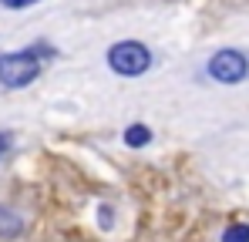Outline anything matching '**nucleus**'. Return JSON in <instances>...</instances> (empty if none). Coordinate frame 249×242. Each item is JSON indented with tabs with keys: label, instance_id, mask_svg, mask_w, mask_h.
<instances>
[{
	"label": "nucleus",
	"instance_id": "obj_1",
	"mask_svg": "<svg viewBox=\"0 0 249 242\" xmlns=\"http://www.w3.org/2000/svg\"><path fill=\"white\" fill-rule=\"evenodd\" d=\"M57 51L51 44H34L27 51H10V54H0V84L3 87H31L34 81L41 78L44 61H51Z\"/></svg>",
	"mask_w": 249,
	"mask_h": 242
},
{
	"label": "nucleus",
	"instance_id": "obj_2",
	"mask_svg": "<svg viewBox=\"0 0 249 242\" xmlns=\"http://www.w3.org/2000/svg\"><path fill=\"white\" fill-rule=\"evenodd\" d=\"M108 68L122 78H138L152 68V51L142 40H118L108 47Z\"/></svg>",
	"mask_w": 249,
	"mask_h": 242
},
{
	"label": "nucleus",
	"instance_id": "obj_3",
	"mask_svg": "<svg viewBox=\"0 0 249 242\" xmlns=\"http://www.w3.org/2000/svg\"><path fill=\"white\" fill-rule=\"evenodd\" d=\"M206 74L212 81H219V84H243L246 74H249V61H246L243 51L226 47V51H215V54L209 57Z\"/></svg>",
	"mask_w": 249,
	"mask_h": 242
},
{
	"label": "nucleus",
	"instance_id": "obj_4",
	"mask_svg": "<svg viewBox=\"0 0 249 242\" xmlns=\"http://www.w3.org/2000/svg\"><path fill=\"white\" fill-rule=\"evenodd\" d=\"M152 141V128L148 124H128L124 128V145L128 148H145Z\"/></svg>",
	"mask_w": 249,
	"mask_h": 242
},
{
	"label": "nucleus",
	"instance_id": "obj_5",
	"mask_svg": "<svg viewBox=\"0 0 249 242\" xmlns=\"http://www.w3.org/2000/svg\"><path fill=\"white\" fill-rule=\"evenodd\" d=\"M20 232H24L20 215H14L10 208H0V236H3V239H17Z\"/></svg>",
	"mask_w": 249,
	"mask_h": 242
},
{
	"label": "nucleus",
	"instance_id": "obj_6",
	"mask_svg": "<svg viewBox=\"0 0 249 242\" xmlns=\"http://www.w3.org/2000/svg\"><path fill=\"white\" fill-rule=\"evenodd\" d=\"M222 242H249V222H232L222 232Z\"/></svg>",
	"mask_w": 249,
	"mask_h": 242
},
{
	"label": "nucleus",
	"instance_id": "obj_7",
	"mask_svg": "<svg viewBox=\"0 0 249 242\" xmlns=\"http://www.w3.org/2000/svg\"><path fill=\"white\" fill-rule=\"evenodd\" d=\"M7 10H24V7H34V3H41V0H0Z\"/></svg>",
	"mask_w": 249,
	"mask_h": 242
},
{
	"label": "nucleus",
	"instance_id": "obj_8",
	"mask_svg": "<svg viewBox=\"0 0 249 242\" xmlns=\"http://www.w3.org/2000/svg\"><path fill=\"white\" fill-rule=\"evenodd\" d=\"M98 212H101V229H108V225L115 222V212H111V205H101Z\"/></svg>",
	"mask_w": 249,
	"mask_h": 242
},
{
	"label": "nucleus",
	"instance_id": "obj_9",
	"mask_svg": "<svg viewBox=\"0 0 249 242\" xmlns=\"http://www.w3.org/2000/svg\"><path fill=\"white\" fill-rule=\"evenodd\" d=\"M10 145H14V135H10V131H0V158L10 152Z\"/></svg>",
	"mask_w": 249,
	"mask_h": 242
}]
</instances>
